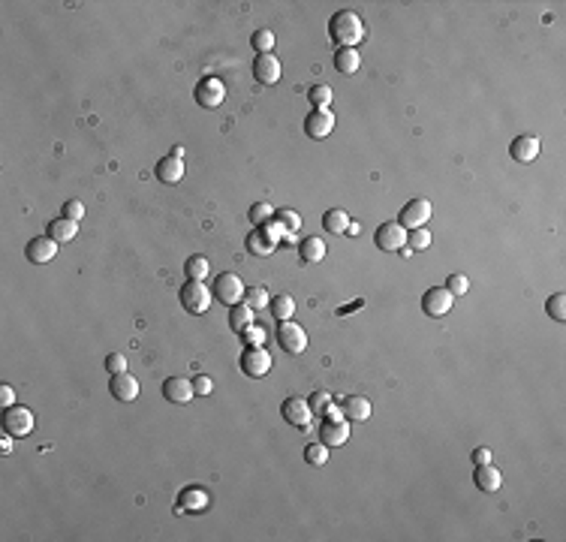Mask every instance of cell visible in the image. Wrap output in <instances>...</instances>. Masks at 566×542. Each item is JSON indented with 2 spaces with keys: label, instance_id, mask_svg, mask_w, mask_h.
<instances>
[{
  "label": "cell",
  "instance_id": "cell-1",
  "mask_svg": "<svg viewBox=\"0 0 566 542\" xmlns=\"http://www.w3.org/2000/svg\"><path fill=\"white\" fill-rule=\"evenodd\" d=\"M329 36L335 39L340 48H356L361 39H365V22H361L356 13H350V9H340V13H335L329 22Z\"/></svg>",
  "mask_w": 566,
  "mask_h": 542
},
{
  "label": "cell",
  "instance_id": "cell-2",
  "mask_svg": "<svg viewBox=\"0 0 566 542\" xmlns=\"http://www.w3.org/2000/svg\"><path fill=\"white\" fill-rule=\"evenodd\" d=\"M211 296H214L220 305L226 307H235L244 301V284L235 271H226V275H217L214 277V286H211Z\"/></svg>",
  "mask_w": 566,
  "mask_h": 542
},
{
  "label": "cell",
  "instance_id": "cell-3",
  "mask_svg": "<svg viewBox=\"0 0 566 542\" xmlns=\"http://www.w3.org/2000/svg\"><path fill=\"white\" fill-rule=\"evenodd\" d=\"M178 298H181V307H184L187 314H196V317L205 314L211 307V289L202 284V280H187V284L181 286Z\"/></svg>",
  "mask_w": 566,
  "mask_h": 542
},
{
  "label": "cell",
  "instance_id": "cell-4",
  "mask_svg": "<svg viewBox=\"0 0 566 542\" xmlns=\"http://www.w3.org/2000/svg\"><path fill=\"white\" fill-rule=\"evenodd\" d=\"M193 97H196V103L202 109H217L220 103H223V97H226V85L220 82L217 76H202L196 82Z\"/></svg>",
  "mask_w": 566,
  "mask_h": 542
},
{
  "label": "cell",
  "instance_id": "cell-5",
  "mask_svg": "<svg viewBox=\"0 0 566 542\" xmlns=\"http://www.w3.org/2000/svg\"><path fill=\"white\" fill-rule=\"evenodd\" d=\"M277 344H280L283 353L298 356V353H305L308 349V335H305V328H301L298 323L287 319V323L277 326Z\"/></svg>",
  "mask_w": 566,
  "mask_h": 542
},
{
  "label": "cell",
  "instance_id": "cell-6",
  "mask_svg": "<svg viewBox=\"0 0 566 542\" xmlns=\"http://www.w3.org/2000/svg\"><path fill=\"white\" fill-rule=\"evenodd\" d=\"M238 365L250 380H259V377H265L271 370V356H268L265 347H247L244 353H241Z\"/></svg>",
  "mask_w": 566,
  "mask_h": 542
},
{
  "label": "cell",
  "instance_id": "cell-7",
  "mask_svg": "<svg viewBox=\"0 0 566 542\" xmlns=\"http://www.w3.org/2000/svg\"><path fill=\"white\" fill-rule=\"evenodd\" d=\"M431 214H434V208H431L428 199H410V202L401 208L398 223H401L403 229H422V226L431 220Z\"/></svg>",
  "mask_w": 566,
  "mask_h": 542
},
{
  "label": "cell",
  "instance_id": "cell-8",
  "mask_svg": "<svg viewBox=\"0 0 566 542\" xmlns=\"http://www.w3.org/2000/svg\"><path fill=\"white\" fill-rule=\"evenodd\" d=\"M4 431L6 434H13L15 440H22V437H27L30 431H34V413H30L27 407H9L6 410V416H4Z\"/></svg>",
  "mask_w": 566,
  "mask_h": 542
},
{
  "label": "cell",
  "instance_id": "cell-9",
  "mask_svg": "<svg viewBox=\"0 0 566 542\" xmlns=\"http://www.w3.org/2000/svg\"><path fill=\"white\" fill-rule=\"evenodd\" d=\"M452 305H455V296L449 293L446 286H434V289H428V293L422 296V310L428 317H446L452 310Z\"/></svg>",
  "mask_w": 566,
  "mask_h": 542
},
{
  "label": "cell",
  "instance_id": "cell-10",
  "mask_svg": "<svg viewBox=\"0 0 566 542\" xmlns=\"http://www.w3.org/2000/svg\"><path fill=\"white\" fill-rule=\"evenodd\" d=\"M280 413L292 428H310V422H313V410L308 404V398H287Z\"/></svg>",
  "mask_w": 566,
  "mask_h": 542
},
{
  "label": "cell",
  "instance_id": "cell-11",
  "mask_svg": "<svg viewBox=\"0 0 566 542\" xmlns=\"http://www.w3.org/2000/svg\"><path fill=\"white\" fill-rule=\"evenodd\" d=\"M373 241H377V247L386 250V253H398L401 247H407V235H403L401 223H380V229L373 232Z\"/></svg>",
  "mask_w": 566,
  "mask_h": 542
},
{
  "label": "cell",
  "instance_id": "cell-12",
  "mask_svg": "<svg viewBox=\"0 0 566 542\" xmlns=\"http://www.w3.org/2000/svg\"><path fill=\"white\" fill-rule=\"evenodd\" d=\"M25 253H27V259L34 265H46V263H52V259L57 256V241L48 238V235H36V238L27 241Z\"/></svg>",
  "mask_w": 566,
  "mask_h": 542
},
{
  "label": "cell",
  "instance_id": "cell-13",
  "mask_svg": "<svg viewBox=\"0 0 566 542\" xmlns=\"http://www.w3.org/2000/svg\"><path fill=\"white\" fill-rule=\"evenodd\" d=\"M275 247H277V235L271 232L268 223L265 226H256L254 232L247 235V250L254 256H268V253H275Z\"/></svg>",
  "mask_w": 566,
  "mask_h": 542
},
{
  "label": "cell",
  "instance_id": "cell-14",
  "mask_svg": "<svg viewBox=\"0 0 566 542\" xmlns=\"http://www.w3.org/2000/svg\"><path fill=\"white\" fill-rule=\"evenodd\" d=\"M319 440L326 446H343L350 440V419H326L319 425Z\"/></svg>",
  "mask_w": 566,
  "mask_h": 542
},
{
  "label": "cell",
  "instance_id": "cell-15",
  "mask_svg": "<svg viewBox=\"0 0 566 542\" xmlns=\"http://www.w3.org/2000/svg\"><path fill=\"white\" fill-rule=\"evenodd\" d=\"M280 73H283V67H280V60L275 55H256V60H254V78H256V82L277 85L280 82Z\"/></svg>",
  "mask_w": 566,
  "mask_h": 542
},
{
  "label": "cell",
  "instance_id": "cell-16",
  "mask_svg": "<svg viewBox=\"0 0 566 542\" xmlns=\"http://www.w3.org/2000/svg\"><path fill=\"white\" fill-rule=\"evenodd\" d=\"M193 395H196L193 380H187V377H169L163 383V398L172 401V404H187Z\"/></svg>",
  "mask_w": 566,
  "mask_h": 542
},
{
  "label": "cell",
  "instance_id": "cell-17",
  "mask_svg": "<svg viewBox=\"0 0 566 542\" xmlns=\"http://www.w3.org/2000/svg\"><path fill=\"white\" fill-rule=\"evenodd\" d=\"M208 503H211L208 491H202V488H184V491L178 494L175 512H178V515H184V512H202Z\"/></svg>",
  "mask_w": 566,
  "mask_h": 542
},
{
  "label": "cell",
  "instance_id": "cell-18",
  "mask_svg": "<svg viewBox=\"0 0 566 542\" xmlns=\"http://www.w3.org/2000/svg\"><path fill=\"white\" fill-rule=\"evenodd\" d=\"M331 130H335V115L331 112H313L305 118V133L310 136V139H326V136H331Z\"/></svg>",
  "mask_w": 566,
  "mask_h": 542
},
{
  "label": "cell",
  "instance_id": "cell-19",
  "mask_svg": "<svg viewBox=\"0 0 566 542\" xmlns=\"http://www.w3.org/2000/svg\"><path fill=\"white\" fill-rule=\"evenodd\" d=\"M109 391H112L115 401H136L139 398V380L133 374H112V383H109Z\"/></svg>",
  "mask_w": 566,
  "mask_h": 542
},
{
  "label": "cell",
  "instance_id": "cell-20",
  "mask_svg": "<svg viewBox=\"0 0 566 542\" xmlns=\"http://www.w3.org/2000/svg\"><path fill=\"white\" fill-rule=\"evenodd\" d=\"M509 154L515 163H533L539 157V139L537 136H518L509 145Z\"/></svg>",
  "mask_w": 566,
  "mask_h": 542
},
{
  "label": "cell",
  "instance_id": "cell-21",
  "mask_svg": "<svg viewBox=\"0 0 566 542\" xmlns=\"http://www.w3.org/2000/svg\"><path fill=\"white\" fill-rule=\"evenodd\" d=\"M298 259H301L305 265L322 263V259H326V241L317 238V235H308V238L298 244Z\"/></svg>",
  "mask_w": 566,
  "mask_h": 542
},
{
  "label": "cell",
  "instance_id": "cell-22",
  "mask_svg": "<svg viewBox=\"0 0 566 542\" xmlns=\"http://www.w3.org/2000/svg\"><path fill=\"white\" fill-rule=\"evenodd\" d=\"M340 413L350 422H365V419H371V401L361 395H350V398H343Z\"/></svg>",
  "mask_w": 566,
  "mask_h": 542
},
{
  "label": "cell",
  "instance_id": "cell-23",
  "mask_svg": "<svg viewBox=\"0 0 566 542\" xmlns=\"http://www.w3.org/2000/svg\"><path fill=\"white\" fill-rule=\"evenodd\" d=\"M473 482H476V488H482V491H500L503 488V473L494 464H479L476 467V473H473Z\"/></svg>",
  "mask_w": 566,
  "mask_h": 542
},
{
  "label": "cell",
  "instance_id": "cell-24",
  "mask_svg": "<svg viewBox=\"0 0 566 542\" xmlns=\"http://www.w3.org/2000/svg\"><path fill=\"white\" fill-rule=\"evenodd\" d=\"M154 175L163 181V184H178L181 178H184V160H178V157H163L157 163V169H154Z\"/></svg>",
  "mask_w": 566,
  "mask_h": 542
},
{
  "label": "cell",
  "instance_id": "cell-25",
  "mask_svg": "<svg viewBox=\"0 0 566 542\" xmlns=\"http://www.w3.org/2000/svg\"><path fill=\"white\" fill-rule=\"evenodd\" d=\"M78 235V223L76 220H67V217H57L48 223V238H55L57 244H67V241H73Z\"/></svg>",
  "mask_w": 566,
  "mask_h": 542
},
{
  "label": "cell",
  "instance_id": "cell-26",
  "mask_svg": "<svg viewBox=\"0 0 566 542\" xmlns=\"http://www.w3.org/2000/svg\"><path fill=\"white\" fill-rule=\"evenodd\" d=\"M361 67V55L356 48H338L335 52V69L340 76H352Z\"/></svg>",
  "mask_w": 566,
  "mask_h": 542
},
{
  "label": "cell",
  "instance_id": "cell-27",
  "mask_svg": "<svg viewBox=\"0 0 566 542\" xmlns=\"http://www.w3.org/2000/svg\"><path fill=\"white\" fill-rule=\"evenodd\" d=\"M229 326H232V331H244V328H250L254 326V310H250L244 301L241 305H235V307H229Z\"/></svg>",
  "mask_w": 566,
  "mask_h": 542
},
{
  "label": "cell",
  "instance_id": "cell-28",
  "mask_svg": "<svg viewBox=\"0 0 566 542\" xmlns=\"http://www.w3.org/2000/svg\"><path fill=\"white\" fill-rule=\"evenodd\" d=\"M271 307V317L277 319V323H287V319H292V314H296V301H292V296H275L268 301Z\"/></svg>",
  "mask_w": 566,
  "mask_h": 542
},
{
  "label": "cell",
  "instance_id": "cell-29",
  "mask_svg": "<svg viewBox=\"0 0 566 542\" xmlns=\"http://www.w3.org/2000/svg\"><path fill=\"white\" fill-rule=\"evenodd\" d=\"M308 99H310V106L317 109V112H329V106L335 103V94H331L329 85H313L308 90Z\"/></svg>",
  "mask_w": 566,
  "mask_h": 542
},
{
  "label": "cell",
  "instance_id": "cell-30",
  "mask_svg": "<svg viewBox=\"0 0 566 542\" xmlns=\"http://www.w3.org/2000/svg\"><path fill=\"white\" fill-rule=\"evenodd\" d=\"M184 275H187V280H205L208 275H211V263L205 256H187V263H184Z\"/></svg>",
  "mask_w": 566,
  "mask_h": 542
},
{
  "label": "cell",
  "instance_id": "cell-31",
  "mask_svg": "<svg viewBox=\"0 0 566 542\" xmlns=\"http://www.w3.org/2000/svg\"><path fill=\"white\" fill-rule=\"evenodd\" d=\"M347 226H350L347 211L331 208V211H326V214H322V229H326V232H347Z\"/></svg>",
  "mask_w": 566,
  "mask_h": 542
},
{
  "label": "cell",
  "instance_id": "cell-32",
  "mask_svg": "<svg viewBox=\"0 0 566 542\" xmlns=\"http://www.w3.org/2000/svg\"><path fill=\"white\" fill-rule=\"evenodd\" d=\"M305 461H308V464H313V467H322L329 461V446L322 443V440H319V443L305 446Z\"/></svg>",
  "mask_w": 566,
  "mask_h": 542
},
{
  "label": "cell",
  "instance_id": "cell-33",
  "mask_svg": "<svg viewBox=\"0 0 566 542\" xmlns=\"http://www.w3.org/2000/svg\"><path fill=\"white\" fill-rule=\"evenodd\" d=\"M250 46L256 48V55H271V48H275V34H271V30H256V34L250 36Z\"/></svg>",
  "mask_w": 566,
  "mask_h": 542
},
{
  "label": "cell",
  "instance_id": "cell-34",
  "mask_svg": "<svg viewBox=\"0 0 566 542\" xmlns=\"http://www.w3.org/2000/svg\"><path fill=\"white\" fill-rule=\"evenodd\" d=\"M545 310H548L551 319L563 323V319H566V296H563V293H554L548 301H545Z\"/></svg>",
  "mask_w": 566,
  "mask_h": 542
},
{
  "label": "cell",
  "instance_id": "cell-35",
  "mask_svg": "<svg viewBox=\"0 0 566 542\" xmlns=\"http://www.w3.org/2000/svg\"><path fill=\"white\" fill-rule=\"evenodd\" d=\"M268 293H265V289H262V286H254V289H244V305L250 307V310H262V307H265L268 305Z\"/></svg>",
  "mask_w": 566,
  "mask_h": 542
},
{
  "label": "cell",
  "instance_id": "cell-36",
  "mask_svg": "<svg viewBox=\"0 0 566 542\" xmlns=\"http://www.w3.org/2000/svg\"><path fill=\"white\" fill-rule=\"evenodd\" d=\"M271 214H275V208H271L268 202H256V205H250V223H254V226H265V223H271Z\"/></svg>",
  "mask_w": 566,
  "mask_h": 542
},
{
  "label": "cell",
  "instance_id": "cell-37",
  "mask_svg": "<svg viewBox=\"0 0 566 542\" xmlns=\"http://www.w3.org/2000/svg\"><path fill=\"white\" fill-rule=\"evenodd\" d=\"M308 404H310V410H313V416H326V410H329L331 404H335V401H331L329 391H313Z\"/></svg>",
  "mask_w": 566,
  "mask_h": 542
},
{
  "label": "cell",
  "instance_id": "cell-38",
  "mask_svg": "<svg viewBox=\"0 0 566 542\" xmlns=\"http://www.w3.org/2000/svg\"><path fill=\"white\" fill-rule=\"evenodd\" d=\"M431 244V232H428V229H410V238H407V247L410 250H424V247H428Z\"/></svg>",
  "mask_w": 566,
  "mask_h": 542
},
{
  "label": "cell",
  "instance_id": "cell-39",
  "mask_svg": "<svg viewBox=\"0 0 566 542\" xmlns=\"http://www.w3.org/2000/svg\"><path fill=\"white\" fill-rule=\"evenodd\" d=\"M446 289L449 293L458 298V296H464L470 289V280H467V275H449V280H446Z\"/></svg>",
  "mask_w": 566,
  "mask_h": 542
},
{
  "label": "cell",
  "instance_id": "cell-40",
  "mask_svg": "<svg viewBox=\"0 0 566 542\" xmlns=\"http://www.w3.org/2000/svg\"><path fill=\"white\" fill-rule=\"evenodd\" d=\"M64 217H67V220H76V223H78V220L85 217L82 199H67V202H64Z\"/></svg>",
  "mask_w": 566,
  "mask_h": 542
},
{
  "label": "cell",
  "instance_id": "cell-41",
  "mask_svg": "<svg viewBox=\"0 0 566 542\" xmlns=\"http://www.w3.org/2000/svg\"><path fill=\"white\" fill-rule=\"evenodd\" d=\"M106 370H109V374H124V370H127V359L120 356V353H109L106 356Z\"/></svg>",
  "mask_w": 566,
  "mask_h": 542
},
{
  "label": "cell",
  "instance_id": "cell-42",
  "mask_svg": "<svg viewBox=\"0 0 566 542\" xmlns=\"http://www.w3.org/2000/svg\"><path fill=\"white\" fill-rule=\"evenodd\" d=\"M241 335H244V340H247L250 347H262V340H265V331H262L256 323L250 326V328H244V331H241Z\"/></svg>",
  "mask_w": 566,
  "mask_h": 542
},
{
  "label": "cell",
  "instance_id": "cell-43",
  "mask_svg": "<svg viewBox=\"0 0 566 542\" xmlns=\"http://www.w3.org/2000/svg\"><path fill=\"white\" fill-rule=\"evenodd\" d=\"M277 217H280V223L287 226V232H296V229L301 226V217L296 214V211H280Z\"/></svg>",
  "mask_w": 566,
  "mask_h": 542
},
{
  "label": "cell",
  "instance_id": "cell-44",
  "mask_svg": "<svg viewBox=\"0 0 566 542\" xmlns=\"http://www.w3.org/2000/svg\"><path fill=\"white\" fill-rule=\"evenodd\" d=\"M193 391H196V395H211V391H214V383H211V377H205V374L193 377Z\"/></svg>",
  "mask_w": 566,
  "mask_h": 542
},
{
  "label": "cell",
  "instance_id": "cell-45",
  "mask_svg": "<svg viewBox=\"0 0 566 542\" xmlns=\"http://www.w3.org/2000/svg\"><path fill=\"white\" fill-rule=\"evenodd\" d=\"M0 404H4L6 410L15 407V391H13V386H0Z\"/></svg>",
  "mask_w": 566,
  "mask_h": 542
},
{
  "label": "cell",
  "instance_id": "cell-46",
  "mask_svg": "<svg viewBox=\"0 0 566 542\" xmlns=\"http://www.w3.org/2000/svg\"><path fill=\"white\" fill-rule=\"evenodd\" d=\"M473 464H491V452L488 449H473Z\"/></svg>",
  "mask_w": 566,
  "mask_h": 542
},
{
  "label": "cell",
  "instance_id": "cell-47",
  "mask_svg": "<svg viewBox=\"0 0 566 542\" xmlns=\"http://www.w3.org/2000/svg\"><path fill=\"white\" fill-rule=\"evenodd\" d=\"M0 452H4V455H9V452H13V434L0 437Z\"/></svg>",
  "mask_w": 566,
  "mask_h": 542
},
{
  "label": "cell",
  "instance_id": "cell-48",
  "mask_svg": "<svg viewBox=\"0 0 566 542\" xmlns=\"http://www.w3.org/2000/svg\"><path fill=\"white\" fill-rule=\"evenodd\" d=\"M326 419H343V413H340V410H338L335 404H331V407L326 410Z\"/></svg>",
  "mask_w": 566,
  "mask_h": 542
},
{
  "label": "cell",
  "instance_id": "cell-49",
  "mask_svg": "<svg viewBox=\"0 0 566 542\" xmlns=\"http://www.w3.org/2000/svg\"><path fill=\"white\" fill-rule=\"evenodd\" d=\"M356 307H361V301H352V305H347V307H340V310H338V314L343 317V314H350V310H356Z\"/></svg>",
  "mask_w": 566,
  "mask_h": 542
},
{
  "label": "cell",
  "instance_id": "cell-50",
  "mask_svg": "<svg viewBox=\"0 0 566 542\" xmlns=\"http://www.w3.org/2000/svg\"><path fill=\"white\" fill-rule=\"evenodd\" d=\"M361 232V226L359 223H352V220H350V226H347V235H359Z\"/></svg>",
  "mask_w": 566,
  "mask_h": 542
},
{
  "label": "cell",
  "instance_id": "cell-51",
  "mask_svg": "<svg viewBox=\"0 0 566 542\" xmlns=\"http://www.w3.org/2000/svg\"><path fill=\"white\" fill-rule=\"evenodd\" d=\"M172 157H178V160H181V157H184V148L175 145V148H172Z\"/></svg>",
  "mask_w": 566,
  "mask_h": 542
}]
</instances>
